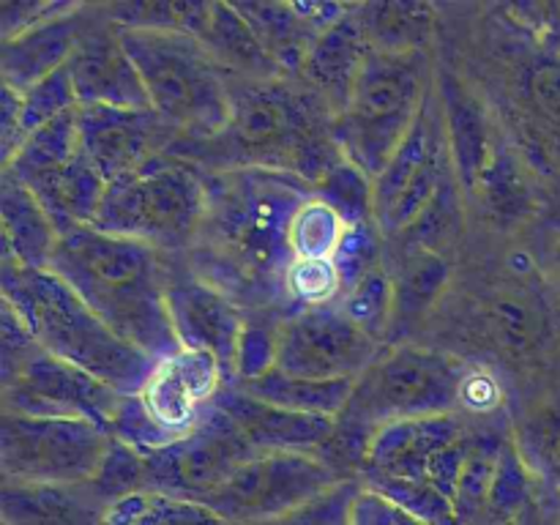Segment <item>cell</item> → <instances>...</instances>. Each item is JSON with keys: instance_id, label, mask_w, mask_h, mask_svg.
Listing matches in <instances>:
<instances>
[{"instance_id": "1", "label": "cell", "mask_w": 560, "mask_h": 525, "mask_svg": "<svg viewBox=\"0 0 560 525\" xmlns=\"http://www.w3.org/2000/svg\"><path fill=\"white\" fill-rule=\"evenodd\" d=\"M49 271L153 361L180 350L170 317L167 279L153 246L96 228H71L60 233Z\"/></svg>"}, {"instance_id": "2", "label": "cell", "mask_w": 560, "mask_h": 525, "mask_svg": "<svg viewBox=\"0 0 560 525\" xmlns=\"http://www.w3.org/2000/svg\"><path fill=\"white\" fill-rule=\"evenodd\" d=\"M326 102L315 91H301L279 80H249L233 85V107L219 135L200 142H178V151L195 153L222 170H284L315 186L342 162L334 120L323 124ZM334 115V113H331Z\"/></svg>"}, {"instance_id": "3", "label": "cell", "mask_w": 560, "mask_h": 525, "mask_svg": "<svg viewBox=\"0 0 560 525\" xmlns=\"http://www.w3.org/2000/svg\"><path fill=\"white\" fill-rule=\"evenodd\" d=\"M208 186V211L200 235L213 260L233 271L246 288L284 290L293 262L288 230L295 211L312 197V186L284 170H219Z\"/></svg>"}, {"instance_id": "4", "label": "cell", "mask_w": 560, "mask_h": 525, "mask_svg": "<svg viewBox=\"0 0 560 525\" xmlns=\"http://www.w3.org/2000/svg\"><path fill=\"white\" fill-rule=\"evenodd\" d=\"M3 301L44 353L80 366L115 392L140 394L156 361L113 331L63 279L3 260Z\"/></svg>"}, {"instance_id": "5", "label": "cell", "mask_w": 560, "mask_h": 525, "mask_svg": "<svg viewBox=\"0 0 560 525\" xmlns=\"http://www.w3.org/2000/svg\"><path fill=\"white\" fill-rule=\"evenodd\" d=\"M118 36L140 71L151 109L170 129L186 142L211 140L224 129L233 82L200 38L153 27H118Z\"/></svg>"}, {"instance_id": "6", "label": "cell", "mask_w": 560, "mask_h": 525, "mask_svg": "<svg viewBox=\"0 0 560 525\" xmlns=\"http://www.w3.org/2000/svg\"><path fill=\"white\" fill-rule=\"evenodd\" d=\"M424 52L375 49L361 69L342 113L334 115V140L350 164L381 178L413 131L430 98Z\"/></svg>"}, {"instance_id": "7", "label": "cell", "mask_w": 560, "mask_h": 525, "mask_svg": "<svg viewBox=\"0 0 560 525\" xmlns=\"http://www.w3.org/2000/svg\"><path fill=\"white\" fill-rule=\"evenodd\" d=\"M208 186L195 170L159 156L135 175L107 184L91 228L153 246H184L206 222Z\"/></svg>"}, {"instance_id": "8", "label": "cell", "mask_w": 560, "mask_h": 525, "mask_svg": "<svg viewBox=\"0 0 560 525\" xmlns=\"http://www.w3.org/2000/svg\"><path fill=\"white\" fill-rule=\"evenodd\" d=\"M465 366L446 353L416 345H399L377 355L359 377L342 419L375 432L405 419L454 416L463 394Z\"/></svg>"}, {"instance_id": "9", "label": "cell", "mask_w": 560, "mask_h": 525, "mask_svg": "<svg viewBox=\"0 0 560 525\" xmlns=\"http://www.w3.org/2000/svg\"><path fill=\"white\" fill-rule=\"evenodd\" d=\"M104 427L80 419H36L5 413L0 465L5 479L33 485H91L109 452Z\"/></svg>"}, {"instance_id": "10", "label": "cell", "mask_w": 560, "mask_h": 525, "mask_svg": "<svg viewBox=\"0 0 560 525\" xmlns=\"http://www.w3.org/2000/svg\"><path fill=\"white\" fill-rule=\"evenodd\" d=\"M337 481L342 479L320 454L257 452L202 503L233 525H262L293 512Z\"/></svg>"}, {"instance_id": "11", "label": "cell", "mask_w": 560, "mask_h": 525, "mask_svg": "<svg viewBox=\"0 0 560 525\" xmlns=\"http://www.w3.org/2000/svg\"><path fill=\"white\" fill-rule=\"evenodd\" d=\"M381 355V342L339 306L301 310L277 328V370L306 381H359Z\"/></svg>"}, {"instance_id": "12", "label": "cell", "mask_w": 560, "mask_h": 525, "mask_svg": "<svg viewBox=\"0 0 560 525\" xmlns=\"http://www.w3.org/2000/svg\"><path fill=\"white\" fill-rule=\"evenodd\" d=\"M438 98H427L413 131L375 180V222L383 233L402 235L430 208L448 180V145Z\"/></svg>"}, {"instance_id": "13", "label": "cell", "mask_w": 560, "mask_h": 525, "mask_svg": "<svg viewBox=\"0 0 560 525\" xmlns=\"http://www.w3.org/2000/svg\"><path fill=\"white\" fill-rule=\"evenodd\" d=\"M3 399L5 413L93 421L113 435L124 394L80 366L38 350L5 375Z\"/></svg>"}, {"instance_id": "14", "label": "cell", "mask_w": 560, "mask_h": 525, "mask_svg": "<svg viewBox=\"0 0 560 525\" xmlns=\"http://www.w3.org/2000/svg\"><path fill=\"white\" fill-rule=\"evenodd\" d=\"M255 454L257 448L217 408L189 435L142 454L148 490L206 501L241 463Z\"/></svg>"}, {"instance_id": "15", "label": "cell", "mask_w": 560, "mask_h": 525, "mask_svg": "<svg viewBox=\"0 0 560 525\" xmlns=\"http://www.w3.org/2000/svg\"><path fill=\"white\" fill-rule=\"evenodd\" d=\"M224 386V372L211 353L180 348L178 353L156 361L137 397L153 424L173 443L189 435L217 410V397Z\"/></svg>"}, {"instance_id": "16", "label": "cell", "mask_w": 560, "mask_h": 525, "mask_svg": "<svg viewBox=\"0 0 560 525\" xmlns=\"http://www.w3.org/2000/svg\"><path fill=\"white\" fill-rule=\"evenodd\" d=\"M167 131L173 129L153 109L80 104L82 151L104 184L140 173L162 156Z\"/></svg>"}, {"instance_id": "17", "label": "cell", "mask_w": 560, "mask_h": 525, "mask_svg": "<svg viewBox=\"0 0 560 525\" xmlns=\"http://www.w3.org/2000/svg\"><path fill=\"white\" fill-rule=\"evenodd\" d=\"M167 304L180 348L211 353L224 381H235L246 323L230 295L206 279H167Z\"/></svg>"}, {"instance_id": "18", "label": "cell", "mask_w": 560, "mask_h": 525, "mask_svg": "<svg viewBox=\"0 0 560 525\" xmlns=\"http://www.w3.org/2000/svg\"><path fill=\"white\" fill-rule=\"evenodd\" d=\"M66 69L80 104L151 109L142 77L120 42L118 27L82 31Z\"/></svg>"}, {"instance_id": "19", "label": "cell", "mask_w": 560, "mask_h": 525, "mask_svg": "<svg viewBox=\"0 0 560 525\" xmlns=\"http://www.w3.org/2000/svg\"><path fill=\"white\" fill-rule=\"evenodd\" d=\"M217 408L238 427L241 435L257 452L320 454L337 432V419L279 408L249 397L238 386H224L217 397Z\"/></svg>"}, {"instance_id": "20", "label": "cell", "mask_w": 560, "mask_h": 525, "mask_svg": "<svg viewBox=\"0 0 560 525\" xmlns=\"http://www.w3.org/2000/svg\"><path fill=\"white\" fill-rule=\"evenodd\" d=\"M465 438L457 416H432V419H405L377 427L370 435L364 463L366 479H410L427 481V465L441 448Z\"/></svg>"}, {"instance_id": "21", "label": "cell", "mask_w": 560, "mask_h": 525, "mask_svg": "<svg viewBox=\"0 0 560 525\" xmlns=\"http://www.w3.org/2000/svg\"><path fill=\"white\" fill-rule=\"evenodd\" d=\"M441 115L454 178L468 195H476L481 178L501 148L490 118H487L485 104L457 77L446 74L441 80Z\"/></svg>"}, {"instance_id": "22", "label": "cell", "mask_w": 560, "mask_h": 525, "mask_svg": "<svg viewBox=\"0 0 560 525\" xmlns=\"http://www.w3.org/2000/svg\"><path fill=\"white\" fill-rule=\"evenodd\" d=\"M372 52L375 47L370 42V33L361 22L359 5H353L345 20L317 36L301 71L312 91L331 107L334 115H339Z\"/></svg>"}, {"instance_id": "23", "label": "cell", "mask_w": 560, "mask_h": 525, "mask_svg": "<svg viewBox=\"0 0 560 525\" xmlns=\"http://www.w3.org/2000/svg\"><path fill=\"white\" fill-rule=\"evenodd\" d=\"M80 5L71 3L60 14L5 38L0 47V71L3 85L16 93H27L33 85L47 80L49 74L63 69L82 36V25L77 20Z\"/></svg>"}, {"instance_id": "24", "label": "cell", "mask_w": 560, "mask_h": 525, "mask_svg": "<svg viewBox=\"0 0 560 525\" xmlns=\"http://www.w3.org/2000/svg\"><path fill=\"white\" fill-rule=\"evenodd\" d=\"M107 503L91 485H33L5 479L0 514L5 525H102Z\"/></svg>"}, {"instance_id": "25", "label": "cell", "mask_w": 560, "mask_h": 525, "mask_svg": "<svg viewBox=\"0 0 560 525\" xmlns=\"http://www.w3.org/2000/svg\"><path fill=\"white\" fill-rule=\"evenodd\" d=\"M0 217H3V260L31 271H47L52 262L60 230L27 186L3 173L0 186Z\"/></svg>"}, {"instance_id": "26", "label": "cell", "mask_w": 560, "mask_h": 525, "mask_svg": "<svg viewBox=\"0 0 560 525\" xmlns=\"http://www.w3.org/2000/svg\"><path fill=\"white\" fill-rule=\"evenodd\" d=\"M479 331L495 353L509 361H525L541 348L547 320L541 306L520 290H495L479 304Z\"/></svg>"}, {"instance_id": "27", "label": "cell", "mask_w": 560, "mask_h": 525, "mask_svg": "<svg viewBox=\"0 0 560 525\" xmlns=\"http://www.w3.org/2000/svg\"><path fill=\"white\" fill-rule=\"evenodd\" d=\"M208 52L228 71H238L246 80H279L282 71L252 31L249 20L233 3H208L206 22L200 31Z\"/></svg>"}, {"instance_id": "28", "label": "cell", "mask_w": 560, "mask_h": 525, "mask_svg": "<svg viewBox=\"0 0 560 525\" xmlns=\"http://www.w3.org/2000/svg\"><path fill=\"white\" fill-rule=\"evenodd\" d=\"M77 156H82L80 137V107L63 113L60 118L49 120L42 129L33 131L14 156L3 164V173L20 180L22 186H31L58 170L69 167Z\"/></svg>"}, {"instance_id": "29", "label": "cell", "mask_w": 560, "mask_h": 525, "mask_svg": "<svg viewBox=\"0 0 560 525\" xmlns=\"http://www.w3.org/2000/svg\"><path fill=\"white\" fill-rule=\"evenodd\" d=\"M355 383L359 381H306V377H293L271 370L255 381L238 383V388L249 397L279 405V408L342 419L350 399H353Z\"/></svg>"}, {"instance_id": "30", "label": "cell", "mask_w": 560, "mask_h": 525, "mask_svg": "<svg viewBox=\"0 0 560 525\" xmlns=\"http://www.w3.org/2000/svg\"><path fill=\"white\" fill-rule=\"evenodd\" d=\"M238 11L249 20L252 31L257 33L282 74L304 69L306 55L320 31L310 25V20L301 14L299 3H266L262 0V3H241Z\"/></svg>"}, {"instance_id": "31", "label": "cell", "mask_w": 560, "mask_h": 525, "mask_svg": "<svg viewBox=\"0 0 560 525\" xmlns=\"http://www.w3.org/2000/svg\"><path fill=\"white\" fill-rule=\"evenodd\" d=\"M102 525H233L202 501L137 490L104 509Z\"/></svg>"}, {"instance_id": "32", "label": "cell", "mask_w": 560, "mask_h": 525, "mask_svg": "<svg viewBox=\"0 0 560 525\" xmlns=\"http://www.w3.org/2000/svg\"><path fill=\"white\" fill-rule=\"evenodd\" d=\"M370 42L386 52H424L432 38L435 11L427 3H372L359 5Z\"/></svg>"}, {"instance_id": "33", "label": "cell", "mask_w": 560, "mask_h": 525, "mask_svg": "<svg viewBox=\"0 0 560 525\" xmlns=\"http://www.w3.org/2000/svg\"><path fill=\"white\" fill-rule=\"evenodd\" d=\"M501 448V438H470V448L465 454L457 487L452 492L454 523L457 525H487Z\"/></svg>"}, {"instance_id": "34", "label": "cell", "mask_w": 560, "mask_h": 525, "mask_svg": "<svg viewBox=\"0 0 560 525\" xmlns=\"http://www.w3.org/2000/svg\"><path fill=\"white\" fill-rule=\"evenodd\" d=\"M315 197H320L326 206L342 217L348 228L359 224H377L375 222V180L361 167L350 164L348 159L334 164L315 186Z\"/></svg>"}, {"instance_id": "35", "label": "cell", "mask_w": 560, "mask_h": 525, "mask_svg": "<svg viewBox=\"0 0 560 525\" xmlns=\"http://www.w3.org/2000/svg\"><path fill=\"white\" fill-rule=\"evenodd\" d=\"M345 230L348 224L342 222V217L312 191L310 200H304V206L295 211L288 230L293 260H334Z\"/></svg>"}, {"instance_id": "36", "label": "cell", "mask_w": 560, "mask_h": 525, "mask_svg": "<svg viewBox=\"0 0 560 525\" xmlns=\"http://www.w3.org/2000/svg\"><path fill=\"white\" fill-rule=\"evenodd\" d=\"M339 310L381 342V337L397 317V288H394V279L388 277L386 268H372L353 290L345 293Z\"/></svg>"}, {"instance_id": "37", "label": "cell", "mask_w": 560, "mask_h": 525, "mask_svg": "<svg viewBox=\"0 0 560 525\" xmlns=\"http://www.w3.org/2000/svg\"><path fill=\"white\" fill-rule=\"evenodd\" d=\"M512 441L530 474L560 490V410L541 408L525 416Z\"/></svg>"}, {"instance_id": "38", "label": "cell", "mask_w": 560, "mask_h": 525, "mask_svg": "<svg viewBox=\"0 0 560 525\" xmlns=\"http://www.w3.org/2000/svg\"><path fill=\"white\" fill-rule=\"evenodd\" d=\"M448 284V266L438 252L413 249L399 277L394 279L397 288V315L416 317L430 310L441 299L443 288Z\"/></svg>"}, {"instance_id": "39", "label": "cell", "mask_w": 560, "mask_h": 525, "mask_svg": "<svg viewBox=\"0 0 560 525\" xmlns=\"http://www.w3.org/2000/svg\"><path fill=\"white\" fill-rule=\"evenodd\" d=\"M530 495V468L520 457L514 441H503L501 459H498L495 481L490 495V517L487 525H503L528 503Z\"/></svg>"}, {"instance_id": "40", "label": "cell", "mask_w": 560, "mask_h": 525, "mask_svg": "<svg viewBox=\"0 0 560 525\" xmlns=\"http://www.w3.org/2000/svg\"><path fill=\"white\" fill-rule=\"evenodd\" d=\"M77 107H80V102H77L69 69L63 66L60 71L49 74L47 80L33 85L27 93H22V142L33 131L42 129L44 124H49V120L60 118V115L71 113Z\"/></svg>"}, {"instance_id": "41", "label": "cell", "mask_w": 560, "mask_h": 525, "mask_svg": "<svg viewBox=\"0 0 560 525\" xmlns=\"http://www.w3.org/2000/svg\"><path fill=\"white\" fill-rule=\"evenodd\" d=\"M91 487L98 492V498L107 506L113 501H118V498L131 495V492L148 490L145 457H142V452H137L129 443L113 438L107 457L102 463V470L91 481Z\"/></svg>"}, {"instance_id": "42", "label": "cell", "mask_w": 560, "mask_h": 525, "mask_svg": "<svg viewBox=\"0 0 560 525\" xmlns=\"http://www.w3.org/2000/svg\"><path fill=\"white\" fill-rule=\"evenodd\" d=\"M284 293L304 304V310H315L345 299V284L334 260H293L284 273Z\"/></svg>"}, {"instance_id": "43", "label": "cell", "mask_w": 560, "mask_h": 525, "mask_svg": "<svg viewBox=\"0 0 560 525\" xmlns=\"http://www.w3.org/2000/svg\"><path fill=\"white\" fill-rule=\"evenodd\" d=\"M372 490L383 492L386 498L397 501L416 517L427 520L430 525H454V509L443 492H438L430 481H410V479H366Z\"/></svg>"}, {"instance_id": "44", "label": "cell", "mask_w": 560, "mask_h": 525, "mask_svg": "<svg viewBox=\"0 0 560 525\" xmlns=\"http://www.w3.org/2000/svg\"><path fill=\"white\" fill-rule=\"evenodd\" d=\"M359 490L361 485L342 479L317 498H312V501L301 503L293 512L282 514L277 520H268L262 525H350V509H353L355 492Z\"/></svg>"}, {"instance_id": "45", "label": "cell", "mask_w": 560, "mask_h": 525, "mask_svg": "<svg viewBox=\"0 0 560 525\" xmlns=\"http://www.w3.org/2000/svg\"><path fill=\"white\" fill-rule=\"evenodd\" d=\"M339 277H342L345 293L353 290L372 268L377 266V238L375 224H359V228L345 230V238L334 255Z\"/></svg>"}, {"instance_id": "46", "label": "cell", "mask_w": 560, "mask_h": 525, "mask_svg": "<svg viewBox=\"0 0 560 525\" xmlns=\"http://www.w3.org/2000/svg\"><path fill=\"white\" fill-rule=\"evenodd\" d=\"M350 525H430L427 520L416 517L397 501L386 498L372 487H361L355 492L353 509H350Z\"/></svg>"}, {"instance_id": "47", "label": "cell", "mask_w": 560, "mask_h": 525, "mask_svg": "<svg viewBox=\"0 0 560 525\" xmlns=\"http://www.w3.org/2000/svg\"><path fill=\"white\" fill-rule=\"evenodd\" d=\"M271 370H277V328L268 331V328L246 326L244 339H241L235 381H255Z\"/></svg>"}, {"instance_id": "48", "label": "cell", "mask_w": 560, "mask_h": 525, "mask_svg": "<svg viewBox=\"0 0 560 525\" xmlns=\"http://www.w3.org/2000/svg\"><path fill=\"white\" fill-rule=\"evenodd\" d=\"M530 98L547 118L560 124V60L536 66L530 74Z\"/></svg>"}, {"instance_id": "49", "label": "cell", "mask_w": 560, "mask_h": 525, "mask_svg": "<svg viewBox=\"0 0 560 525\" xmlns=\"http://www.w3.org/2000/svg\"><path fill=\"white\" fill-rule=\"evenodd\" d=\"M498 388L495 381L479 372H465L463 381V394H459V405H468L474 410H487L498 402Z\"/></svg>"}, {"instance_id": "50", "label": "cell", "mask_w": 560, "mask_h": 525, "mask_svg": "<svg viewBox=\"0 0 560 525\" xmlns=\"http://www.w3.org/2000/svg\"><path fill=\"white\" fill-rule=\"evenodd\" d=\"M523 11L528 20H534L530 25L539 27L547 38L552 42H560V3H547V5H525Z\"/></svg>"}, {"instance_id": "51", "label": "cell", "mask_w": 560, "mask_h": 525, "mask_svg": "<svg viewBox=\"0 0 560 525\" xmlns=\"http://www.w3.org/2000/svg\"><path fill=\"white\" fill-rule=\"evenodd\" d=\"M556 268H558V277H560V246L556 249Z\"/></svg>"}]
</instances>
